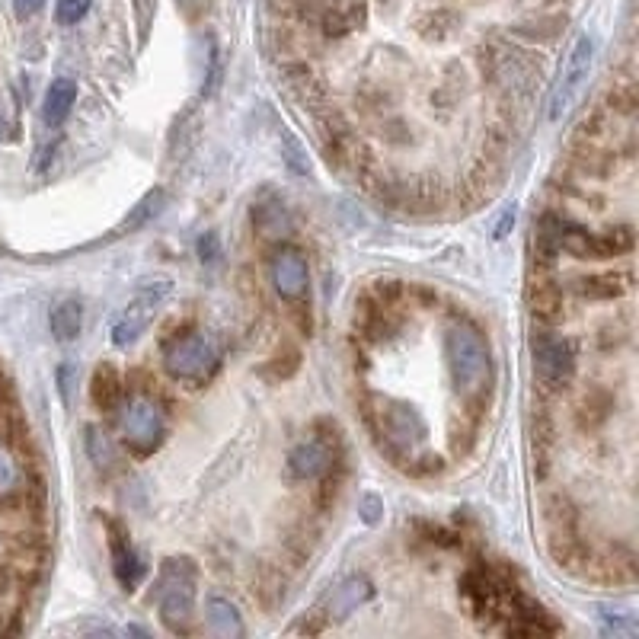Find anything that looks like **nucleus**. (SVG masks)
Here are the masks:
<instances>
[{
	"label": "nucleus",
	"instance_id": "obj_1",
	"mask_svg": "<svg viewBox=\"0 0 639 639\" xmlns=\"http://www.w3.org/2000/svg\"><path fill=\"white\" fill-rule=\"evenodd\" d=\"M537 259H553L563 250L576 259H611L633 250V227H611V234H592L560 215H544L534 237Z\"/></svg>",
	"mask_w": 639,
	"mask_h": 639
},
{
	"label": "nucleus",
	"instance_id": "obj_2",
	"mask_svg": "<svg viewBox=\"0 0 639 639\" xmlns=\"http://www.w3.org/2000/svg\"><path fill=\"white\" fill-rule=\"evenodd\" d=\"M445 358L451 384L467 403H480L493 384V352L489 339L467 320H457L445 333Z\"/></svg>",
	"mask_w": 639,
	"mask_h": 639
},
{
	"label": "nucleus",
	"instance_id": "obj_3",
	"mask_svg": "<svg viewBox=\"0 0 639 639\" xmlns=\"http://www.w3.org/2000/svg\"><path fill=\"white\" fill-rule=\"evenodd\" d=\"M368 425L374 438H378L381 451H387V457L393 461H419V448L425 441V419L419 416L416 406L400 403V400H378L374 409H365Z\"/></svg>",
	"mask_w": 639,
	"mask_h": 639
},
{
	"label": "nucleus",
	"instance_id": "obj_4",
	"mask_svg": "<svg viewBox=\"0 0 639 639\" xmlns=\"http://www.w3.org/2000/svg\"><path fill=\"white\" fill-rule=\"evenodd\" d=\"M116 413H119L122 445L135 457H147L163 445V438H167V413H163V406L151 393L125 390V400L119 403Z\"/></svg>",
	"mask_w": 639,
	"mask_h": 639
},
{
	"label": "nucleus",
	"instance_id": "obj_5",
	"mask_svg": "<svg viewBox=\"0 0 639 639\" xmlns=\"http://www.w3.org/2000/svg\"><path fill=\"white\" fill-rule=\"evenodd\" d=\"M195 566L192 560H167L157 582V611L170 633H189L195 617Z\"/></svg>",
	"mask_w": 639,
	"mask_h": 639
},
{
	"label": "nucleus",
	"instance_id": "obj_6",
	"mask_svg": "<svg viewBox=\"0 0 639 639\" xmlns=\"http://www.w3.org/2000/svg\"><path fill=\"white\" fill-rule=\"evenodd\" d=\"M221 365V352L205 333H189L176 336L167 349H163V368L173 381L199 387L215 378V371Z\"/></svg>",
	"mask_w": 639,
	"mask_h": 639
},
{
	"label": "nucleus",
	"instance_id": "obj_7",
	"mask_svg": "<svg viewBox=\"0 0 639 639\" xmlns=\"http://www.w3.org/2000/svg\"><path fill=\"white\" fill-rule=\"evenodd\" d=\"M592 61H595V39L582 32V36L569 45V55L560 68V77L550 90V119L560 122L566 112L576 106L579 93L585 90V80L592 74Z\"/></svg>",
	"mask_w": 639,
	"mask_h": 639
},
{
	"label": "nucleus",
	"instance_id": "obj_8",
	"mask_svg": "<svg viewBox=\"0 0 639 639\" xmlns=\"http://www.w3.org/2000/svg\"><path fill=\"white\" fill-rule=\"evenodd\" d=\"M531 355H534V374L547 390H566L576 378V349L572 342L540 330L531 336Z\"/></svg>",
	"mask_w": 639,
	"mask_h": 639
},
{
	"label": "nucleus",
	"instance_id": "obj_9",
	"mask_svg": "<svg viewBox=\"0 0 639 639\" xmlns=\"http://www.w3.org/2000/svg\"><path fill=\"white\" fill-rule=\"evenodd\" d=\"M167 291H170L167 282H157L151 288H141L135 298H131L122 307V314L116 317V323H112V346H119V349L135 346V342L147 330H151L154 317L160 314L163 301H167Z\"/></svg>",
	"mask_w": 639,
	"mask_h": 639
},
{
	"label": "nucleus",
	"instance_id": "obj_10",
	"mask_svg": "<svg viewBox=\"0 0 639 639\" xmlns=\"http://www.w3.org/2000/svg\"><path fill=\"white\" fill-rule=\"evenodd\" d=\"M339 461L336 454V438L326 435H310L291 448L288 454V470L298 480H330V473Z\"/></svg>",
	"mask_w": 639,
	"mask_h": 639
},
{
	"label": "nucleus",
	"instance_id": "obj_11",
	"mask_svg": "<svg viewBox=\"0 0 639 639\" xmlns=\"http://www.w3.org/2000/svg\"><path fill=\"white\" fill-rule=\"evenodd\" d=\"M269 278H272V288L278 291V298H285L291 304L301 301L310 285V269H307L304 253L294 247H282L269 262Z\"/></svg>",
	"mask_w": 639,
	"mask_h": 639
},
{
	"label": "nucleus",
	"instance_id": "obj_12",
	"mask_svg": "<svg viewBox=\"0 0 639 639\" xmlns=\"http://www.w3.org/2000/svg\"><path fill=\"white\" fill-rule=\"evenodd\" d=\"M109 550H112V572H116V582L125 588V592H135L144 579L147 566L116 521H109Z\"/></svg>",
	"mask_w": 639,
	"mask_h": 639
},
{
	"label": "nucleus",
	"instance_id": "obj_13",
	"mask_svg": "<svg viewBox=\"0 0 639 639\" xmlns=\"http://www.w3.org/2000/svg\"><path fill=\"white\" fill-rule=\"evenodd\" d=\"M371 595H374V585L365 576L342 579L333 592L323 598V617L326 620H346L362 608V604H368Z\"/></svg>",
	"mask_w": 639,
	"mask_h": 639
},
{
	"label": "nucleus",
	"instance_id": "obj_14",
	"mask_svg": "<svg viewBox=\"0 0 639 639\" xmlns=\"http://www.w3.org/2000/svg\"><path fill=\"white\" fill-rule=\"evenodd\" d=\"M26 470L10 448L7 435H0V502H16L26 496Z\"/></svg>",
	"mask_w": 639,
	"mask_h": 639
},
{
	"label": "nucleus",
	"instance_id": "obj_15",
	"mask_svg": "<svg viewBox=\"0 0 639 639\" xmlns=\"http://www.w3.org/2000/svg\"><path fill=\"white\" fill-rule=\"evenodd\" d=\"M205 620H208V630L224 636V639L243 636V617L237 611V604L221 598V595H208V601H205Z\"/></svg>",
	"mask_w": 639,
	"mask_h": 639
},
{
	"label": "nucleus",
	"instance_id": "obj_16",
	"mask_svg": "<svg viewBox=\"0 0 639 639\" xmlns=\"http://www.w3.org/2000/svg\"><path fill=\"white\" fill-rule=\"evenodd\" d=\"M74 103H77V80H71V77L52 80V87L45 90V109H42L45 122L48 125H61L64 119L71 116Z\"/></svg>",
	"mask_w": 639,
	"mask_h": 639
},
{
	"label": "nucleus",
	"instance_id": "obj_17",
	"mask_svg": "<svg viewBox=\"0 0 639 639\" xmlns=\"http://www.w3.org/2000/svg\"><path fill=\"white\" fill-rule=\"evenodd\" d=\"M90 397L93 403L106 409V413H116L119 403L125 400V381L122 374L112 368V365H100L93 374V387H90Z\"/></svg>",
	"mask_w": 639,
	"mask_h": 639
},
{
	"label": "nucleus",
	"instance_id": "obj_18",
	"mask_svg": "<svg viewBox=\"0 0 639 639\" xmlns=\"http://www.w3.org/2000/svg\"><path fill=\"white\" fill-rule=\"evenodd\" d=\"M52 333L58 342H74L80 336V326H84V307L74 298H64L52 307Z\"/></svg>",
	"mask_w": 639,
	"mask_h": 639
},
{
	"label": "nucleus",
	"instance_id": "obj_19",
	"mask_svg": "<svg viewBox=\"0 0 639 639\" xmlns=\"http://www.w3.org/2000/svg\"><path fill=\"white\" fill-rule=\"evenodd\" d=\"M630 275H592V278H576V291L582 298H617V294L630 291Z\"/></svg>",
	"mask_w": 639,
	"mask_h": 639
},
{
	"label": "nucleus",
	"instance_id": "obj_20",
	"mask_svg": "<svg viewBox=\"0 0 639 639\" xmlns=\"http://www.w3.org/2000/svg\"><path fill=\"white\" fill-rule=\"evenodd\" d=\"M87 451H90V461L93 467L100 473H109L112 467H116V448H112V441L106 438V432L100 429H87Z\"/></svg>",
	"mask_w": 639,
	"mask_h": 639
},
{
	"label": "nucleus",
	"instance_id": "obj_21",
	"mask_svg": "<svg viewBox=\"0 0 639 639\" xmlns=\"http://www.w3.org/2000/svg\"><path fill=\"white\" fill-rule=\"evenodd\" d=\"M604 614H601V624H604V633H614V636H633L636 633V620H633V614H627V611H614L617 617H611L608 614V608H601Z\"/></svg>",
	"mask_w": 639,
	"mask_h": 639
},
{
	"label": "nucleus",
	"instance_id": "obj_22",
	"mask_svg": "<svg viewBox=\"0 0 639 639\" xmlns=\"http://www.w3.org/2000/svg\"><path fill=\"white\" fill-rule=\"evenodd\" d=\"M87 10H90V0H58V7H55L58 23H64V26H74L77 20H84Z\"/></svg>",
	"mask_w": 639,
	"mask_h": 639
},
{
	"label": "nucleus",
	"instance_id": "obj_23",
	"mask_svg": "<svg viewBox=\"0 0 639 639\" xmlns=\"http://www.w3.org/2000/svg\"><path fill=\"white\" fill-rule=\"evenodd\" d=\"M13 7H16V16H32V13H39L45 7V0H13Z\"/></svg>",
	"mask_w": 639,
	"mask_h": 639
},
{
	"label": "nucleus",
	"instance_id": "obj_24",
	"mask_svg": "<svg viewBox=\"0 0 639 639\" xmlns=\"http://www.w3.org/2000/svg\"><path fill=\"white\" fill-rule=\"evenodd\" d=\"M509 224H515V208H505L502 211V218L496 221V237H505V234H509Z\"/></svg>",
	"mask_w": 639,
	"mask_h": 639
}]
</instances>
